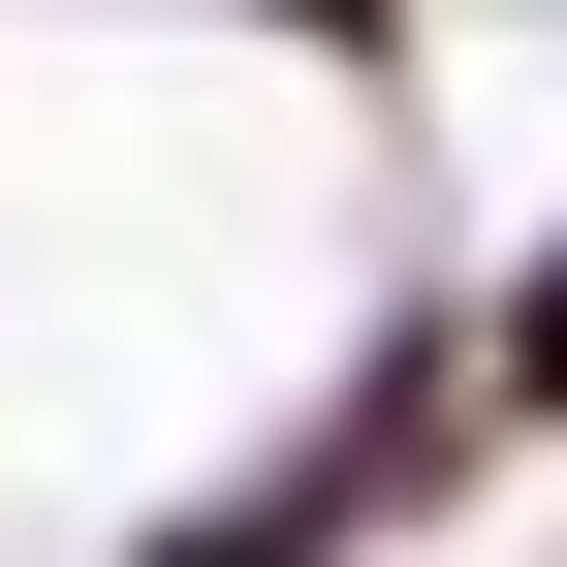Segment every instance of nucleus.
I'll return each instance as SVG.
<instances>
[{
    "label": "nucleus",
    "instance_id": "nucleus-1",
    "mask_svg": "<svg viewBox=\"0 0 567 567\" xmlns=\"http://www.w3.org/2000/svg\"><path fill=\"white\" fill-rule=\"evenodd\" d=\"M473 379H505V442H567V221H536L505 284H473Z\"/></svg>",
    "mask_w": 567,
    "mask_h": 567
}]
</instances>
